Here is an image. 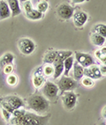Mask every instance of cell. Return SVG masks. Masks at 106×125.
<instances>
[{
	"mask_svg": "<svg viewBox=\"0 0 106 125\" xmlns=\"http://www.w3.org/2000/svg\"><path fill=\"white\" fill-rule=\"evenodd\" d=\"M50 119V114L40 115L22 107L12 113L10 123L11 125H49Z\"/></svg>",
	"mask_w": 106,
	"mask_h": 125,
	"instance_id": "cell-1",
	"label": "cell"
},
{
	"mask_svg": "<svg viewBox=\"0 0 106 125\" xmlns=\"http://www.w3.org/2000/svg\"><path fill=\"white\" fill-rule=\"evenodd\" d=\"M26 103L30 110L40 115H47L50 109V101L38 92L27 97Z\"/></svg>",
	"mask_w": 106,
	"mask_h": 125,
	"instance_id": "cell-2",
	"label": "cell"
},
{
	"mask_svg": "<svg viewBox=\"0 0 106 125\" xmlns=\"http://www.w3.org/2000/svg\"><path fill=\"white\" fill-rule=\"evenodd\" d=\"M0 107L5 108L12 115L15 110L25 107V101L17 95H7L0 99Z\"/></svg>",
	"mask_w": 106,
	"mask_h": 125,
	"instance_id": "cell-3",
	"label": "cell"
},
{
	"mask_svg": "<svg viewBox=\"0 0 106 125\" xmlns=\"http://www.w3.org/2000/svg\"><path fill=\"white\" fill-rule=\"evenodd\" d=\"M72 56V52L70 50H60L58 53L57 58L55 59L54 62L52 63L54 66V76L53 78L54 79H58L59 78H60V76L64 73V62L66 58L69 56Z\"/></svg>",
	"mask_w": 106,
	"mask_h": 125,
	"instance_id": "cell-4",
	"label": "cell"
},
{
	"mask_svg": "<svg viewBox=\"0 0 106 125\" xmlns=\"http://www.w3.org/2000/svg\"><path fill=\"white\" fill-rule=\"evenodd\" d=\"M59 88L57 84L51 81H45L42 87V94L49 101H56L59 96Z\"/></svg>",
	"mask_w": 106,
	"mask_h": 125,
	"instance_id": "cell-5",
	"label": "cell"
},
{
	"mask_svg": "<svg viewBox=\"0 0 106 125\" xmlns=\"http://www.w3.org/2000/svg\"><path fill=\"white\" fill-rule=\"evenodd\" d=\"M17 46H18L20 52L24 56H29L33 54L36 48L34 41L31 40L30 38H27V37L19 39L17 42Z\"/></svg>",
	"mask_w": 106,
	"mask_h": 125,
	"instance_id": "cell-6",
	"label": "cell"
},
{
	"mask_svg": "<svg viewBox=\"0 0 106 125\" xmlns=\"http://www.w3.org/2000/svg\"><path fill=\"white\" fill-rule=\"evenodd\" d=\"M61 100H62L65 109L70 111V110L73 109L76 106L78 96L74 92L66 91L64 92V93H61Z\"/></svg>",
	"mask_w": 106,
	"mask_h": 125,
	"instance_id": "cell-7",
	"label": "cell"
},
{
	"mask_svg": "<svg viewBox=\"0 0 106 125\" xmlns=\"http://www.w3.org/2000/svg\"><path fill=\"white\" fill-rule=\"evenodd\" d=\"M57 85L59 86V91L61 93L66 91H73L78 85V81H76L73 78H70L69 76H62L60 78Z\"/></svg>",
	"mask_w": 106,
	"mask_h": 125,
	"instance_id": "cell-8",
	"label": "cell"
},
{
	"mask_svg": "<svg viewBox=\"0 0 106 125\" xmlns=\"http://www.w3.org/2000/svg\"><path fill=\"white\" fill-rule=\"evenodd\" d=\"M57 15L60 20H67L72 18L74 13V8L70 5L67 3H62L59 5H58L56 9Z\"/></svg>",
	"mask_w": 106,
	"mask_h": 125,
	"instance_id": "cell-9",
	"label": "cell"
},
{
	"mask_svg": "<svg viewBox=\"0 0 106 125\" xmlns=\"http://www.w3.org/2000/svg\"><path fill=\"white\" fill-rule=\"evenodd\" d=\"M75 59H76V62H79L83 68H88L95 63L94 58L89 54L83 53V52H75Z\"/></svg>",
	"mask_w": 106,
	"mask_h": 125,
	"instance_id": "cell-10",
	"label": "cell"
},
{
	"mask_svg": "<svg viewBox=\"0 0 106 125\" xmlns=\"http://www.w3.org/2000/svg\"><path fill=\"white\" fill-rule=\"evenodd\" d=\"M88 20V15L87 12L83 11H76L73 13L72 16V20H73V24L76 27H82L84 25L86 24Z\"/></svg>",
	"mask_w": 106,
	"mask_h": 125,
	"instance_id": "cell-11",
	"label": "cell"
},
{
	"mask_svg": "<svg viewBox=\"0 0 106 125\" xmlns=\"http://www.w3.org/2000/svg\"><path fill=\"white\" fill-rule=\"evenodd\" d=\"M84 76L88 77V78H92L94 80H97L102 78V74L100 72L99 66L95 64L91 65L88 68H84Z\"/></svg>",
	"mask_w": 106,
	"mask_h": 125,
	"instance_id": "cell-12",
	"label": "cell"
},
{
	"mask_svg": "<svg viewBox=\"0 0 106 125\" xmlns=\"http://www.w3.org/2000/svg\"><path fill=\"white\" fill-rule=\"evenodd\" d=\"M12 16L11 10L5 0H0V20H4Z\"/></svg>",
	"mask_w": 106,
	"mask_h": 125,
	"instance_id": "cell-13",
	"label": "cell"
},
{
	"mask_svg": "<svg viewBox=\"0 0 106 125\" xmlns=\"http://www.w3.org/2000/svg\"><path fill=\"white\" fill-rule=\"evenodd\" d=\"M72 76H73V78L76 81H81V78L84 77V68L78 62H73Z\"/></svg>",
	"mask_w": 106,
	"mask_h": 125,
	"instance_id": "cell-14",
	"label": "cell"
},
{
	"mask_svg": "<svg viewBox=\"0 0 106 125\" xmlns=\"http://www.w3.org/2000/svg\"><path fill=\"white\" fill-rule=\"evenodd\" d=\"M12 12V17H16L21 13V9L20 6L19 0H6Z\"/></svg>",
	"mask_w": 106,
	"mask_h": 125,
	"instance_id": "cell-15",
	"label": "cell"
},
{
	"mask_svg": "<svg viewBox=\"0 0 106 125\" xmlns=\"http://www.w3.org/2000/svg\"><path fill=\"white\" fill-rule=\"evenodd\" d=\"M45 81V78L42 74L38 73L37 72H35L34 76L32 78V83H33V85H34L35 88H36V89L42 88L43 85H44Z\"/></svg>",
	"mask_w": 106,
	"mask_h": 125,
	"instance_id": "cell-16",
	"label": "cell"
},
{
	"mask_svg": "<svg viewBox=\"0 0 106 125\" xmlns=\"http://www.w3.org/2000/svg\"><path fill=\"white\" fill-rule=\"evenodd\" d=\"M14 61V55L11 52H6L0 57V66L4 67L5 65L12 64Z\"/></svg>",
	"mask_w": 106,
	"mask_h": 125,
	"instance_id": "cell-17",
	"label": "cell"
},
{
	"mask_svg": "<svg viewBox=\"0 0 106 125\" xmlns=\"http://www.w3.org/2000/svg\"><path fill=\"white\" fill-rule=\"evenodd\" d=\"M105 39L104 37H103L100 34H96V33H93L90 35V42H92L93 45H95L96 47H102L105 42Z\"/></svg>",
	"mask_w": 106,
	"mask_h": 125,
	"instance_id": "cell-18",
	"label": "cell"
},
{
	"mask_svg": "<svg viewBox=\"0 0 106 125\" xmlns=\"http://www.w3.org/2000/svg\"><path fill=\"white\" fill-rule=\"evenodd\" d=\"M58 53H59L58 50H50V51H48L47 53L43 56V62L44 63V64H45V63H50V64H52V63L54 62L55 59L57 58Z\"/></svg>",
	"mask_w": 106,
	"mask_h": 125,
	"instance_id": "cell-19",
	"label": "cell"
},
{
	"mask_svg": "<svg viewBox=\"0 0 106 125\" xmlns=\"http://www.w3.org/2000/svg\"><path fill=\"white\" fill-rule=\"evenodd\" d=\"M73 62H74V58L72 56H69L65 60V62H64V76L69 75V72L73 67Z\"/></svg>",
	"mask_w": 106,
	"mask_h": 125,
	"instance_id": "cell-20",
	"label": "cell"
},
{
	"mask_svg": "<svg viewBox=\"0 0 106 125\" xmlns=\"http://www.w3.org/2000/svg\"><path fill=\"white\" fill-rule=\"evenodd\" d=\"M26 17L30 20H39L41 19H43V13L40 12L36 9H33L31 11L26 12Z\"/></svg>",
	"mask_w": 106,
	"mask_h": 125,
	"instance_id": "cell-21",
	"label": "cell"
},
{
	"mask_svg": "<svg viewBox=\"0 0 106 125\" xmlns=\"http://www.w3.org/2000/svg\"><path fill=\"white\" fill-rule=\"evenodd\" d=\"M95 56L102 62V64H106V47H102L95 50Z\"/></svg>",
	"mask_w": 106,
	"mask_h": 125,
	"instance_id": "cell-22",
	"label": "cell"
},
{
	"mask_svg": "<svg viewBox=\"0 0 106 125\" xmlns=\"http://www.w3.org/2000/svg\"><path fill=\"white\" fill-rule=\"evenodd\" d=\"M43 69V76L46 77V78H50V77L54 76V66L53 64H50V63H45L43 65V67L42 68Z\"/></svg>",
	"mask_w": 106,
	"mask_h": 125,
	"instance_id": "cell-23",
	"label": "cell"
},
{
	"mask_svg": "<svg viewBox=\"0 0 106 125\" xmlns=\"http://www.w3.org/2000/svg\"><path fill=\"white\" fill-rule=\"evenodd\" d=\"M94 31L96 34H100L103 37L106 38V25L105 24H97L96 26H95Z\"/></svg>",
	"mask_w": 106,
	"mask_h": 125,
	"instance_id": "cell-24",
	"label": "cell"
},
{
	"mask_svg": "<svg viewBox=\"0 0 106 125\" xmlns=\"http://www.w3.org/2000/svg\"><path fill=\"white\" fill-rule=\"evenodd\" d=\"M48 9H49V3H48L46 0H42V1H40V2L38 3V5H37V8H36V10L39 11L40 12H42V13L46 12Z\"/></svg>",
	"mask_w": 106,
	"mask_h": 125,
	"instance_id": "cell-25",
	"label": "cell"
},
{
	"mask_svg": "<svg viewBox=\"0 0 106 125\" xmlns=\"http://www.w3.org/2000/svg\"><path fill=\"white\" fill-rule=\"evenodd\" d=\"M81 83L83 86L88 87V88L93 87L95 85V80L90 78H88V77H83V78L81 79Z\"/></svg>",
	"mask_w": 106,
	"mask_h": 125,
	"instance_id": "cell-26",
	"label": "cell"
},
{
	"mask_svg": "<svg viewBox=\"0 0 106 125\" xmlns=\"http://www.w3.org/2000/svg\"><path fill=\"white\" fill-rule=\"evenodd\" d=\"M18 77L12 73L10 74V75H7L6 77V83L11 86H15L18 84Z\"/></svg>",
	"mask_w": 106,
	"mask_h": 125,
	"instance_id": "cell-27",
	"label": "cell"
},
{
	"mask_svg": "<svg viewBox=\"0 0 106 125\" xmlns=\"http://www.w3.org/2000/svg\"><path fill=\"white\" fill-rule=\"evenodd\" d=\"M1 107V111H2V115L3 116H4V119H5L6 122H10V120H11V117H12V113H10L8 110H6L5 108H4V107Z\"/></svg>",
	"mask_w": 106,
	"mask_h": 125,
	"instance_id": "cell-28",
	"label": "cell"
},
{
	"mask_svg": "<svg viewBox=\"0 0 106 125\" xmlns=\"http://www.w3.org/2000/svg\"><path fill=\"white\" fill-rule=\"evenodd\" d=\"M12 72H13V65L12 64L5 65L3 67V72L5 75H10V74L12 73Z\"/></svg>",
	"mask_w": 106,
	"mask_h": 125,
	"instance_id": "cell-29",
	"label": "cell"
},
{
	"mask_svg": "<svg viewBox=\"0 0 106 125\" xmlns=\"http://www.w3.org/2000/svg\"><path fill=\"white\" fill-rule=\"evenodd\" d=\"M23 7H24V10H25L26 12L33 10V5H32L31 1H27V2L23 3Z\"/></svg>",
	"mask_w": 106,
	"mask_h": 125,
	"instance_id": "cell-30",
	"label": "cell"
},
{
	"mask_svg": "<svg viewBox=\"0 0 106 125\" xmlns=\"http://www.w3.org/2000/svg\"><path fill=\"white\" fill-rule=\"evenodd\" d=\"M99 69L102 76H106V64H101L99 66Z\"/></svg>",
	"mask_w": 106,
	"mask_h": 125,
	"instance_id": "cell-31",
	"label": "cell"
},
{
	"mask_svg": "<svg viewBox=\"0 0 106 125\" xmlns=\"http://www.w3.org/2000/svg\"><path fill=\"white\" fill-rule=\"evenodd\" d=\"M89 0H71L72 5H77V4H82V3L88 2Z\"/></svg>",
	"mask_w": 106,
	"mask_h": 125,
	"instance_id": "cell-32",
	"label": "cell"
},
{
	"mask_svg": "<svg viewBox=\"0 0 106 125\" xmlns=\"http://www.w3.org/2000/svg\"><path fill=\"white\" fill-rule=\"evenodd\" d=\"M102 115H103V117H104V119H106V106L103 108V110H102Z\"/></svg>",
	"mask_w": 106,
	"mask_h": 125,
	"instance_id": "cell-33",
	"label": "cell"
},
{
	"mask_svg": "<svg viewBox=\"0 0 106 125\" xmlns=\"http://www.w3.org/2000/svg\"><path fill=\"white\" fill-rule=\"evenodd\" d=\"M97 125H106V122L105 121H100L99 123H97Z\"/></svg>",
	"mask_w": 106,
	"mask_h": 125,
	"instance_id": "cell-34",
	"label": "cell"
},
{
	"mask_svg": "<svg viewBox=\"0 0 106 125\" xmlns=\"http://www.w3.org/2000/svg\"><path fill=\"white\" fill-rule=\"evenodd\" d=\"M20 2H22V3H24V2H27V1H30V0H19Z\"/></svg>",
	"mask_w": 106,
	"mask_h": 125,
	"instance_id": "cell-35",
	"label": "cell"
},
{
	"mask_svg": "<svg viewBox=\"0 0 106 125\" xmlns=\"http://www.w3.org/2000/svg\"><path fill=\"white\" fill-rule=\"evenodd\" d=\"M2 87V80H1V78H0V88Z\"/></svg>",
	"mask_w": 106,
	"mask_h": 125,
	"instance_id": "cell-36",
	"label": "cell"
},
{
	"mask_svg": "<svg viewBox=\"0 0 106 125\" xmlns=\"http://www.w3.org/2000/svg\"><path fill=\"white\" fill-rule=\"evenodd\" d=\"M0 99H1V96H0Z\"/></svg>",
	"mask_w": 106,
	"mask_h": 125,
	"instance_id": "cell-37",
	"label": "cell"
}]
</instances>
